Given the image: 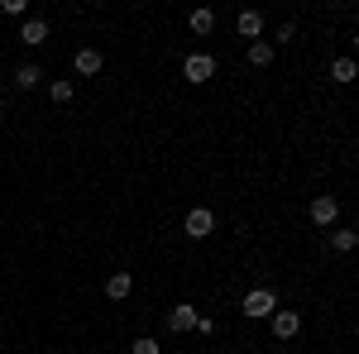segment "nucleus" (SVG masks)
Segmentation results:
<instances>
[{
	"label": "nucleus",
	"instance_id": "nucleus-1",
	"mask_svg": "<svg viewBox=\"0 0 359 354\" xmlns=\"http://www.w3.org/2000/svg\"><path fill=\"white\" fill-rule=\"evenodd\" d=\"M240 311H245L249 321H264V316H273V311H278V297L269 292V287H254V292H245Z\"/></svg>",
	"mask_w": 359,
	"mask_h": 354
},
{
	"label": "nucleus",
	"instance_id": "nucleus-2",
	"mask_svg": "<svg viewBox=\"0 0 359 354\" xmlns=\"http://www.w3.org/2000/svg\"><path fill=\"white\" fill-rule=\"evenodd\" d=\"M182 77H187L192 86L211 82V77H216V57H211V53H192L187 62H182Z\"/></svg>",
	"mask_w": 359,
	"mask_h": 354
},
{
	"label": "nucleus",
	"instance_id": "nucleus-3",
	"mask_svg": "<svg viewBox=\"0 0 359 354\" xmlns=\"http://www.w3.org/2000/svg\"><path fill=\"white\" fill-rule=\"evenodd\" d=\"M182 230H187V240H206V235H216V211H211V206H196Z\"/></svg>",
	"mask_w": 359,
	"mask_h": 354
},
{
	"label": "nucleus",
	"instance_id": "nucleus-4",
	"mask_svg": "<svg viewBox=\"0 0 359 354\" xmlns=\"http://www.w3.org/2000/svg\"><path fill=\"white\" fill-rule=\"evenodd\" d=\"M269 321H273V335H278V340H292V335L302 330V311H292V306H278Z\"/></svg>",
	"mask_w": 359,
	"mask_h": 354
},
{
	"label": "nucleus",
	"instance_id": "nucleus-5",
	"mask_svg": "<svg viewBox=\"0 0 359 354\" xmlns=\"http://www.w3.org/2000/svg\"><path fill=\"white\" fill-rule=\"evenodd\" d=\"M335 216H340V201H335L331 191H321V196L311 201V220H316V225H335Z\"/></svg>",
	"mask_w": 359,
	"mask_h": 354
},
{
	"label": "nucleus",
	"instance_id": "nucleus-6",
	"mask_svg": "<svg viewBox=\"0 0 359 354\" xmlns=\"http://www.w3.org/2000/svg\"><path fill=\"white\" fill-rule=\"evenodd\" d=\"M235 29H240V39H264V15L259 10H240V20H235Z\"/></svg>",
	"mask_w": 359,
	"mask_h": 354
},
{
	"label": "nucleus",
	"instance_id": "nucleus-7",
	"mask_svg": "<svg viewBox=\"0 0 359 354\" xmlns=\"http://www.w3.org/2000/svg\"><path fill=\"white\" fill-rule=\"evenodd\" d=\"M168 326H172V330H192L196 326V306H192V301H177V306L168 311Z\"/></svg>",
	"mask_w": 359,
	"mask_h": 354
},
{
	"label": "nucleus",
	"instance_id": "nucleus-8",
	"mask_svg": "<svg viewBox=\"0 0 359 354\" xmlns=\"http://www.w3.org/2000/svg\"><path fill=\"white\" fill-rule=\"evenodd\" d=\"M245 62L249 67H269V62H273V43H269V39H254L245 48Z\"/></svg>",
	"mask_w": 359,
	"mask_h": 354
},
{
	"label": "nucleus",
	"instance_id": "nucleus-9",
	"mask_svg": "<svg viewBox=\"0 0 359 354\" xmlns=\"http://www.w3.org/2000/svg\"><path fill=\"white\" fill-rule=\"evenodd\" d=\"M130 287H135V278H130L125 268L106 278V297H111V301H125V297H130Z\"/></svg>",
	"mask_w": 359,
	"mask_h": 354
},
{
	"label": "nucleus",
	"instance_id": "nucleus-10",
	"mask_svg": "<svg viewBox=\"0 0 359 354\" xmlns=\"http://www.w3.org/2000/svg\"><path fill=\"white\" fill-rule=\"evenodd\" d=\"M72 62H77V72H82V77H96L106 57H101V48H77V57H72Z\"/></svg>",
	"mask_w": 359,
	"mask_h": 354
},
{
	"label": "nucleus",
	"instance_id": "nucleus-11",
	"mask_svg": "<svg viewBox=\"0 0 359 354\" xmlns=\"http://www.w3.org/2000/svg\"><path fill=\"white\" fill-rule=\"evenodd\" d=\"M20 39H25L29 48L48 43V20H25V29H20Z\"/></svg>",
	"mask_w": 359,
	"mask_h": 354
},
{
	"label": "nucleus",
	"instance_id": "nucleus-12",
	"mask_svg": "<svg viewBox=\"0 0 359 354\" xmlns=\"http://www.w3.org/2000/svg\"><path fill=\"white\" fill-rule=\"evenodd\" d=\"M187 25H192V34H201V39H206V34H216V10H192V15H187Z\"/></svg>",
	"mask_w": 359,
	"mask_h": 354
},
{
	"label": "nucleus",
	"instance_id": "nucleus-13",
	"mask_svg": "<svg viewBox=\"0 0 359 354\" xmlns=\"http://www.w3.org/2000/svg\"><path fill=\"white\" fill-rule=\"evenodd\" d=\"M331 82L335 86H350V82H355V57H335V62H331Z\"/></svg>",
	"mask_w": 359,
	"mask_h": 354
},
{
	"label": "nucleus",
	"instance_id": "nucleus-14",
	"mask_svg": "<svg viewBox=\"0 0 359 354\" xmlns=\"http://www.w3.org/2000/svg\"><path fill=\"white\" fill-rule=\"evenodd\" d=\"M39 82H43V67H39V62H25V67L15 72V86H20V91H29V86H39Z\"/></svg>",
	"mask_w": 359,
	"mask_h": 354
},
{
	"label": "nucleus",
	"instance_id": "nucleus-15",
	"mask_svg": "<svg viewBox=\"0 0 359 354\" xmlns=\"http://www.w3.org/2000/svg\"><path fill=\"white\" fill-rule=\"evenodd\" d=\"M355 245H359L355 230H331V249L335 254H355Z\"/></svg>",
	"mask_w": 359,
	"mask_h": 354
},
{
	"label": "nucleus",
	"instance_id": "nucleus-16",
	"mask_svg": "<svg viewBox=\"0 0 359 354\" xmlns=\"http://www.w3.org/2000/svg\"><path fill=\"white\" fill-rule=\"evenodd\" d=\"M72 91H77V86L67 82V77H62V82H53V86H48V96H53V106H67V101H72Z\"/></svg>",
	"mask_w": 359,
	"mask_h": 354
},
{
	"label": "nucleus",
	"instance_id": "nucleus-17",
	"mask_svg": "<svg viewBox=\"0 0 359 354\" xmlns=\"http://www.w3.org/2000/svg\"><path fill=\"white\" fill-rule=\"evenodd\" d=\"M130 354H158V340H149V335H144V340L130 345Z\"/></svg>",
	"mask_w": 359,
	"mask_h": 354
},
{
	"label": "nucleus",
	"instance_id": "nucleus-18",
	"mask_svg": "<svg viewBox=\"0 0 359 354\" xmlns=\"http://www.w3.org/2000/svg\"><path fill=\"white\" fill-rule=\"evenodd\" d=\"M29 0H0V15H25Z\"/></svg>",
	"mask_w": 359,
	"mask_h": 354
},
{
	"label": "nucleus",
	"instance_id": "nucleus-19",
	"mask_svg": "<svg viewBox=\"0 0 359 354\" xmlns=\"http://www.w3.org/2000/svg\"><path fill=\"white\" fill-rule=\"evenodd\" d=\"M196 335H216V321H211V316H196Z\"/></svg>",
	"mask_w": 359,
	"mask_h": 354
}]
</instances>
